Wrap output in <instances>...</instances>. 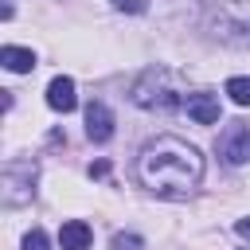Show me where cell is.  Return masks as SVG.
<instances>
[{"instance_id":"cell-15","label":"cell","mask_w":250,"mask_h":250,"mask_svg":"<svg viewBox=\"0 0 250 250\" xmlns=\"http://www.w3.org/2000/svg\"><path fill=\"white\" fill-rule=\"evenodd\" d=\"M234 230H238L242 238H250V219H238V223H234Z\"/></svg>"},{"instance_id":"cell-4","label":"cell","mask_w":250,"mask_h":250,"mask_svg":"<svg viewBox=\"0 0 250 250\" xmlns=\"http://www.w3.org/2000/svg\"><path fill=\"white\" fill-rule=\"evenodd\" d=\"M215 152L227 160V164H246L250 160V125H242V121H230L223 133H219V141H215Z\"/></svg>"},{"instance_id":"cell-13","label":"cell","mask_w":250,"mask_h":250,"mask_svg":"<svg viewBox=\"0 0 250 250\" xmlns=\"http://www.w3.org/2000/svg\"><path fill=\"white\" fill-rule=\"evenodd\" d=\"M117 12H133V16H141L145 8H148V0H109Z\"/></svg>"},{"instance_id":"cell-5","label":"cell","mask_w":250,"mask_h":250,"mask_svg":"<svg viewBox=\"0 0 250 250\" xmlns=\"http://www.w3.org/2000/svg\"><path fill=\"white\" fill-rule=\"evenodd\" d=\"M184 109H188V117H191L195 125H215V121H219V94L195 90V94L184 98Z\"/></svg>"},{"instance_id":"cell-7","label":"cell","mask_w":250,"mask_h":250,"mask_svg":"<svg viewBox=\"0 0 250 250\" xmlns=\"http://www.w3.org/2000/svg\"><path fill=\"white\" fill-rule=\"evenodd\" d=\"M47 105H51L55 113H70V109L78 105V94H74V78H66V74L51 78V86H47Z\"/></svg>"},{"instance_id":"cell-14","label":"cell","mask_w":250,"mask_h":250,"mask_svg":"<svg viewBox=\"0 0 250 250\" xmlns=\"http://www.w3.org/2000/svg\"><path fill=\"white\" fill-rule=\"evenodd\" d=\"M105 172H109V160H98V164H90V176H98V180H102Z\"/></svg>"},{"instance_id":"cell-3","label":"cell","mask_w":250,"mask_h":250,"mask_svg":"<svg viewBox=\"0 0 250 250\" xmlns=\"http://www.w3.org/2000/svg\"><path fill=\"white\" fill-rule=\"evenodd\" d=\"M35 195V164L31 160H8L4 164V203H27Z\"/></svg>"},{"instance_id":"cell-11","label":"cell","mask_w":250,"mask_h":250,"mask_svg":"<svg viewBox=\"0 0 250 250\" xmlns=\"http://www.w3.org/2000/svg\"><path fill=\"white\" fill-rule=\"evenodd\" d=\"M23 250H51V242H47V234L35 227V230H27V234H23Z\"/></svg>"},{"instance_id":"cell-10","label":"cell","mask_w":250,"mask_h":250,"mask_svg":"<svg viewBox=\"0 0 250 250\" xmlns=\"http://www.w3.org/2000/svg\"><path fill=\"white\" fill-rule=\"evenodd\" d=\"M227 94H230V102L234 105H250V78H227Z\"/></svg>"},{"instance_id":"cell-2","label":"cell","mask_w":250,"mask_h":250,"mask_svg":"<svg viewBox=\"0 0 250 250\" xmlns=\"http://www.w3.org/2000/svg\"><path fill=\"white\" fill-rule=\"evenodd\" d=\"M141 109H176L184 98H180V82L168 66H148L137 82H133V94H129Z\"/></svg>"},{"instance_id":"cell-6","label":"cell","mask_w":250,"mask_h":250,"mask_svg":"<svg viewBox=\"0 0 250 250\" xmlns=\"http://www.w3.org/2000/svg\"><path fill=\"white\" fill-rule=\"evenodd\" d=\"M86 137L94 145H105L113 137V113H109L105 102H90L86 105Z\"/></svg>"},{"instance_id":"cell-8","label":"cell","mask_w":250,"mask_h":250,"mask_svg":"<svg viewBox=\"0 0 250 250\" xmlns=\"http://www.w3.org/2000/svg\"><path fill=\"white\" fill-rule=\"evenodd\" d=\"M90 242H94V230L82 219H66L59 227V246L62 250H90Z\"/></svg>"},{"instance_id":"cell-1","label":"cell","mask_w":250,"mask_h":250,"mask_svg":"<svg viewBox=\"0 0 250 250\" xmlns=\"http://www.w3.org/2000/svg\"><path fill=\"white\" fill-rule=\"evenodd\" d=\"M137 180L156 195L184 199L203 180V156L195 145H188L180 137H156L137 156Z\"/></svg>"},{"instance_id":"cell-9","label":"cell","mask_w":250,"mask_h":250,"mask_svg":"<svg viewBox=\"0 0 250 250\" xmlns=\"http://www.w3.org/2000/svg\"><path fill=\"white\" fill-rule=\"evenodd\" d=\"M0 62H4L12 74H27V70H35V55H31L27 47H4V51H0Z\"/></svg>"},{"instance_id":"cell-12","label":"cell","mask_w":250,"mask_h":250,"mask_svg":"<svg viewBox=\"0 0 250 250\" xmlns=\"http://www.w3.org/2000/svg\"><path fill=\"white\" fill-rule=\"evenodd\" d=\"M145 242H141V234H113V250H141Z\"/></svg>"}]
</instances>
